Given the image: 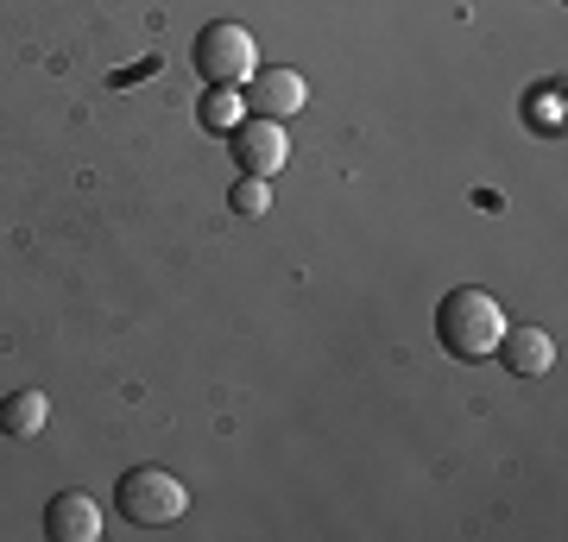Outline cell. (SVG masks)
Segmentation results:
<instances>
[{
	"label": "cell",
	"instance_id": "1",
	"mask_svg": "<svg viewBox=\"0 0 568 542\" xmlns=\"http://www.w3.org/2000/svg\"><path fill=\"white\" fill-rule=\"evenodd\" d=\"M499 335H506V309L487 290H448L443 309H436V341L455 360H493L499 354Z\"/></svg>",
	"mask_w": 568,
	"mask_h": 542
},
{
	"label": "cell",
	"instance_id": "2",
	"mask_svg": "<svg viewBox=\"0 0 568 542\" xmlns=\"http://www.w3.org/2000/svg\"><path fill=\"white\" fill-rule=\"evenodd\" d=\"M114 504H121L126 523L152 530V523H171V518L190 511V485H183L171 467H133V473H121V485H114Z\"/></svg>",
	"mask_w": 568,
	"mask_h": 542
},
{
	"label": "cell",
	"instance_id": "3",
	"mask_svg": "<svg viewBox=\"0 0 568 542\" xmlns=\"http://www.w3.org/2000/svg\"><path fill=\"white\" fill-rule=\"evenodd\" d=\"M196 70H203L209 82L241 89V82L260 70V44H253V32H246V25L215 20V25H203V39H196Z\"/></svg>",
	"mask_w": 568,
	"mask_h": 542
},
{
	"label": "cell",
	"instance_id": "4",
	"mask_svg": "<svg viewBox=\"0 0 568 542\" xmlns=\"http://www.w3.org/2000/svg\"><path fill=\"white\" fill-rule=\"evenodd\" d=\"M227 145H234V158H241L246 177H272V171H284V158H291L284 121H265V114H246V121L227 133Z\"/></svg>",
	"mask_w": 568,
	"mask_h": 542
},
{
	"label": "cell",
	"instance_id": "5",
	"mask_svg": "<svg viewBox=\"0 0 568 542\" xmlns=\"http://www.w3.org/2000/svg\"><path fill=\"white\" fill-rule=\"evenodd\" d=\"M246 82H253V89H246V114H265V121H291V114H304V101H310L304 70L265 63V70H253Z\"/></svg>",
	"mask_w": 568,
	"mask_h": 542
},
{
	"label": "cell",
	"instance_id": "6",
	"mask_svg": "<svg viewBox=\"0 0 568 542\" xmlns=\"http://www.w3.org/2000/svg\"><path fill=\"white\" fill-rule=\"evenodd\" d=\"M44 536L51 542H95L102 536V504L89 492H58L44 504Z\"/></svg>",
	"mask_w": 568,
	"mask_h": 542
},
{
	"label": "cell",
	"instance_id": "7",
	"mask_svg": "<svg viewBox=\"0 0 568 542\" xmlns=\"http://www.w3.org/2000/svg\"><path fill=\"white\" fill-rule=\"evenodd\" d=\"M499 360H506L511 372L537 379V372L556 366V341H549L544 328H506V335H499Z\"/></svg>",
	"mask_w": 568,
	"mask_h": 542
},
{
	"label": "cell",
	"instance_id": "8",
	"mask_svg": "<svg viewBox=\"0 0 568 542\" xmlns=\"http://www.w3.org/2000/svg\"><path fill=\"white\" fill-rule=\"evenodd\" d=\"M44 417H51V398H44L39 385H26L13 398L0 403V436H39Z\"/></svg>",
	"mask_w": 568,
	"mask_h": 542
},
{
	"label": "cell",
	"instance_id": "9",
	"mask_svg": "<svg viewBox=\"0 0 568 542\" xmlns=\"http://www.w3.org/2000/svg\"><path fill=\"white\" fill-rule=\"evenodd\" d=\"M246 121V95L241 89H227V82H215L203 95V126H215V133H234V126Z\"/></svg>",
	"mask_w": 568,
	"mask_h": 542
},
{
	"label": "cell",
	"instance_id": "10",
	"mask_svg": "<svg viewBox=\"0 0 568 542\" xmlns=\"http://www.w3.org/2000/svg\"><path fill=\"white\" fill-rule=\"evenodd\" d=\"M530 126H562V89H537V95H530Z\"/></svg>",
	"mask_w": 568,
	"mask_h": 542
},
{
	"label": "cell",
	"instance_id": "11",
	"mask_svg": "<svg viewBox=\"0 0 568 542\" xmlns=\"http://www.w3.org/2000/svg\"><path fill=\"white\" fill-rule=\"evenodd\" d=\"M234 208H241V215H265V208H272L265 177H241V183H234Z\"/></svg>",
	"mask_w": 568,
	"mask_h": 542
},
{
	"label": "cell",
	"instance_id": "12",
	"mask_svg": "<svg viewBox=\"0 0 568 542\" xmlns=\"http://www.w3.org/2000/svg\"><path fill=\"white\" fill-rule=\"evenodd\" d=\"M140 76H159V51H152V58H145V63H133V70H121V76H114V82H140Z\"/></svg>",
	"mask_w": 568,
	"mask_h": 542
}]
</instances>
